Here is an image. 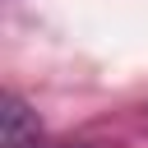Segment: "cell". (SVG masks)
<instances>
[{
  "label": "cell",
  "mask_w": 148,
  "mask_h": 148,
  "mask_svg": "<svg viewBox=\"0 0 148 148\" xmlns=\"http://www.w3.org/2000/svg\"><path fill=\"white\" fill-rule=\"evenodd\" d=\"M28 139H37V116H28L18 92L0 97V143L5 148H23Z\"/></svg>",
  "instance_id": "6da1fadb"
}]
</instances>
